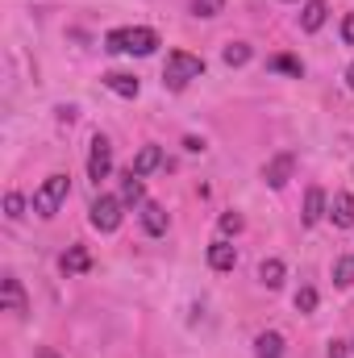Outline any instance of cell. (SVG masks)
<instances>
[{
	"label": "cell",
	"instance_id": "obj_3",
	"mask_svg": "<svg viewBox=\"0 0 354 358\" xmlns=\"http://www.w3.org/2000/svg\"><path fill=\"white\" fill-rule=\"evenodd\" d=\"M67 192H71L67 176H50L42 187H38V192H34V213H38V217H55V213L63 208Z\"/></svg>",
	"mask_w": 354,
	"mask_h": 358
},
{
	"label": "cell",
	"instance_id": "obj_24",
	"mask_svg": "<svg viewBox=\"0 0 354 358\" xmlns=\"http://www.w3.org/2000/svg\"><path fill=\"white\" fill-rule=\"evenodd\" d=\"M4 208H8V217L17 221V217H25V200L17 196V192H8V200H4Z\"/></svg>",
	"mask_w": 354,
	"mask_h": 358
},
{
	"label": "cell",
	"instance_id": "obj_22",
	"mask_svg": "<svg viewBox=\"0 0 354 358\" xmlns=\"http://www.w3.org/2000/svg\"><path fill=\"white\" fill-rule=\"evenodd\" d=\"M225 8V0H192V13L196 17H217Z\"/></svg>",
	"mask_w": 354,
	"mask_h": 358
},
{
	"label": "cell",
	"instance_id": "obj_4",
	"mask_svg": "<svg viewBox=\"0 0 354 358\" xmlns=\"http://www.w3.org/2000/svg\"><path fill=\"white\" fill-rule=\"evenodd\" d=\"M92 225L100 229V234H113L117 225H121V196H96L92 200Z\"/></svg>",
	"mask_w": 354,
	"mask_h": 358
},
{
	"label": "cell",
	"instance_id": "obj_1",
	"mask_svg": "<svg viewBox=\"0 0 354 358\" xmlns=\"http://www.w3.org/2000/svg\"><path fill=\"white\" fill-rule=\"evenodd\" d=\"M155 46H159V34L146 25H125L104 38V50H113V55H150Z\"/></svg>",
	"mask_w": 354,
	"mask_h": 358
},
{
	"label": "cell",
	"instance_id": "obj_27",
	"mask_svg": "<svg viewBox=\"0 0 354 358\" xmlns=\"http://www.w3.org/2000/svg\"><path fill=\"white\" fill-rule=\"evenodd\" d=\"M330 358H346V346L342 342H330Z\"/></svg>",
	"mask_w": 354,
	"mask_h": 358
},
{
	"label": "cell",
	"instance_id": "obj_13",
	"mask_svg": "<svg viewBox=\"0 0 354 358\" xmlns=\"http://www.w3.org/2000/svg\"><path fill=\"white\" fill-rule=\"evenodd\" d=\"M104 88H108V92H117V96H129V100H134L142 84H138L134 76H121V71H108V76H104Z\"/></svg>",
	"mask_w": 354,
	"mask_h": 358
},
{
	"label": "cell",
	"instance_id": "obj_7",
	"mask_svg": "<svg viewBox=\"0 0 354 358\" xmlns=\"http://www.w3.org/2000/svg\"><path fill=\"white\" fill-rule=\"evenodd\" d=\"M138 217H142V225H146V234H167V213H163V204H155V200H142L138 204Z\"/></svg>",
	"mask_w": 354,
	"mask_h": 358
},
{
	"label": "cell",
	"instance_id": "obj_23",
	"mask_svg": "<svg viewBox=\"0 0 354 358\" xmlns=\"http://www.w3.org/2000/svg\"><path fill=\"white\" fill-rule=\"evenodd\" d=\"M296 308H300V313H313V308H317V287H300V292H296Z\"/></svg>",
	"mask_w": 354,
	"mask_h": 358
},
{
	"label": "cell",
	"instance_id": "obj_29",
	"mask_svg": "<svg viewBox=\"0 0 354 358\" xmlns=\"http://www.w3.org/2000/svg\"><path fill=\"white\" fill-rule=\"evenodd\" d=\"M346 84H351V88H354V63H351V71H346Z\"/></svg>",
	"mask_w": 354,
	"mask_h": 358
},
{
	"label": "cell",
	"instance_id": "obj_5",
	"mask_svg": "<svg viewBox=\"0 0 354 358\" xmlns=\"http://www.w3.org/2000/svg\"><path fill=\"white\" fill-rule=\"evenodd\" d=\"M113 171V146H108V138H92V155H88V179L92 183H100V179H108Z\"/></svg>",
	"mask_w": 354,
	"mask_h": 358
},
{
	"label": "cell",
	"instance_id": "obj_18",
	"mask_svg": "<svg viewBox=\"0 0 354 358\" xmlns=\"http://www.w3.org/2000/svg\"><path fill=\"white\" fill-rule=\"evenodd\" d=\"M259 279H263V287H279V283H283V263H279V259H263Z\"/></svg>",
	"mask_w": 354,
	"mask_h": 358
},
{
	"label": "cell",
	"instance_id": "obj_11",
	"mask_svg": "<svg viewBox=\"0 0 354 358\" xmlns=\"http://www.w3.org/2000/svg\"><path fill=\"white\" fill-rule=\"evenodd\" d=\"M159 163H163V150H159V146H142L129 171H134V176H142V179H146L150 171H155V167H159Z\"/></svg>",
	"mask_w": 354,
	"mask_h": 358
},
{
	"label": "cell",
	"instance_id": "obj_2",
	"mask_svg": "<svg viewBox=\"0 0 354 358\" xmlns=\"http://www.w3.org/2000/svg\"><path fill=\"white\" fill-rule=\"evenodd\" d=\"M200 76H204V59H196V55H187V50H171V55H167L163 84L171 92H183L192 80H200Z\"/></svg>",
	"mask_w": 354,
	"mask_h": 358
},
{
	"label": "cell",
	"instance_id": "obj_6",
	"mask_svg": "<svg viewBox=\"0 0 354 358\" xmlns=\"http://www.w3.org/2000/svg\"><path fill=\"white\" fill-rule=\"evenodd\" d=\"M0 304H4L8 313H17V317H21V313H29V300H25V292H21V283H17L13 275H4V279H0Z\"/></svg>",
	"mask_w": 354,
	"mask_h": 358
},
{
	"label": "cell",
	"instance_id": "obj_25",
	"mask_svg": "<svg viewBox=\"0 0 354 358\" xmlns=\"http://www.w3.org/2000/svg\"><path fill=\"white\" fill-rule=\"evenodd\" d=\"M238 229H242V217L238 213H225L221 217V234H238Z\"/></svg>",
	"mask_w": 354,
	"mask_h": 358
},
{
	"label": "cell",
	"instance_id": "obj_19",
	"mask_svg": "<svg viewBox=\"0 0 354 358\" xmlns=\"http://www.w3.org/2000/svg\"><path fill=\"white\" fill-rule=\"evenodd\" d=\"M334 283H338V287H351L354 283V255H346V259L334 263Z\"/></svg>",
	"mask_w": 354,
	"mask_h": 358
},
{
	"label": "cell",
	"instance_id": "obj_26",
	"mask_svg": "<svg viewBox=\"0 0 354 358\" xmlns=\"http://www.w3.org/2000/svg\"><path fill=\"white\" fill-rule=\"evenodd\" d=\"M342 38H346V42L354 46V13L346 17V21H342Z\"/></svg>",
	"mask_w": 354,
	"mask_h": 358
},
{
	"label": "cell",
	"instance_id": "obj_14",
	"mask_svg": "<svg viewBox=\"0 0 354 358\" xmlns=\"http://www.w3.org/2000/svg\"><path fill=\"white\" fill-rule=\"evenodd\" d=\"M334 225H342V229L354 225V196L351 192H338L334 196Z\"/></svg>",
	"mask_w": 354,
	"mask_h": 358
},
{
	"label": "cell",
	"instance_id": "obj_9",
	"mask_svg": "<svg viewBox=\"0 0 354 358\" xmlns=\"http://www.w3.org/2000/svg\"><path fill=\"white\" fill-rule=\"evenodd\" d=\"M325 13H330L325 0H309V4L300 8V29H304V34H317V29L325 25Z\"/></svg>",
	"mask_w": 354,
	"mask_h": 358
},
{
	"label": "cell",
	"instance_id": "obj_10",
	"mask_svg": "<svg viewBox=\"0 0 354 358\" xmlns=\"http://www.w3.org/2000/svg\"><path fill=\"white\" fill-rule=\"evenodd\" d=\"M234 263H238V250L229 242H213L208 246V267L213 271H234Z\"/></svg>",
	"mask_w": 354,
	"mask_h": 358
},
{
	"label": "cell",
	"instance_id": "obj_8",
	"mask_svg": "<svg viewBox=\"0 0 354 358\" xmlns=\"http://www.w3.org/2000/svg\"><path fill=\"white\" fill-rule=\"evenodd\" d=\"M292 167H296V159H292V155H275V159L263 167V179L271 183V187H283V183L292 179Z\"/></svg>",
	"mask_w": 354,
	"mask_h": 358
},
{
	"label": "cell",
	"instance_id": "obj_21",
	"mask_svg": "<svg viewBox=\"0 0 354 358\" xmlns=\"http://www.w3.org/2000/svg\"><path fill=\"white\" fill-rule=\"evenodd\" d=\"M271 67H275V71H288V76H304V63H300V59H292V55H275V59H271Z\"/></svg>",
	"mask_w": 354,
	"mask_h": 358
},
{
	"label": "cell",
	"instance_id": "obj_17",
	"mask_svg": "<svg viewBox=\"0 0 354 358\" xmlns=\"http://www.w3.org/2000/svg\"><path fill=\"white\" fill-rule=\"evenodd\" d=\"M88 267H92V255L84 246H71V250L63 255V271H67V275H80V271H88Z\"/></svg>",
	"mask_w": 354,
	"mask_h": 358
},
{
	"label": "cell",
	"instance_id": "obj_12",
	"mask_svg": "<svg viewBox=\"0 0 354 358\" xmlns=\"http://www.w3.org/2000/svg\"><path fill=\"white\" fill-rule=\"evenodd\" d=\"M321 217H325V192L309 187V196H304V225H317Z\"/></svg>",
	"mask_w": 354,
	"mask_h": 358
},
{
	"label": "cell",
	"instance_id": "obj_16",
	"mask_svg": "<svg viewBox=\"0 0 354 358\" xmlns=\"http://www.w3.org/2000/svg\"><path fill=\"white\" fill-rule=\"evenodd\" d=\"M255 355L259 358H283V338H279V334H259V338H255Z\"/></svg>",
	"mask_w": 354,
	"mask_h": 358
},
{
	"label": "cell",
	"instance_id": "obj_15",
	"mask_svg": "<svg viewBox=\"0 0 354 358\" xmlns=\"http://www.w3.org/2000/svg\"><path fill=\"white\" fill-rule=\"evenodd\" d=\"M142 200H146V187H142V176L125 171V179H121V204H142Z\"/></svg>",
	"mask_w": 354,
	"mask_h": 358
},
{
	"label": "cell",
	"instance_id": "obj_20",
	"mask_svg": "<svg viewBox=\"0 0 354 358\" xmlns=\"http://www.w3.org/2000/svg\"><path fill=\"white\" fill-rule=\"evenodd\" d=\"M221 59H225L229 67H242V63H250V46H246V42H229Z\"/></svg>",
	"mask_w": 354,
	"mask_h": 358
},
{
	"label": "cell",
	"instance_id": "obj_28",
	"mask_svg": "<svg viewBox=\"0 0 354 358\" xmlns=\"http://www.w3.org/2000/svg\"><path fill=\"white\" fill-rule=\"evenodd\" d=\"M38 358H59V355H55L50 346H42V350H38Z\"/></svg>",
	"mask_w": 354,
	"mask_h": 358
}]
</instances>
